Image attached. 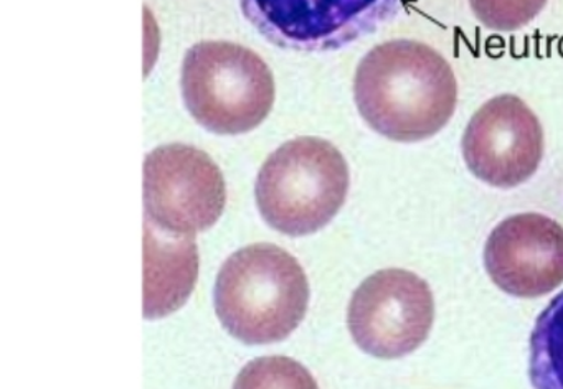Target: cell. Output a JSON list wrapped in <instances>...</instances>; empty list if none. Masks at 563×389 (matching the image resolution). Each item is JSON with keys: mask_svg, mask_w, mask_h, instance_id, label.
<instances>
[{"mask_svg": "<svg viewBox=\"0 0 563 389\" xmlns=\"http://www.w3.org/2000/svg\"><path fill=\"white\" fill-rule=\"evenodd\" d=\"M545 137L536 112L516 95L484 102L467 122L461 151L477 180L496 188H514L536 175Z\"/></svg>", "mask_w": 563, "mask_h": 389, "instance_id": "8", "label": "cell"}, {"mask_svg": "<svg viewBox=\"0 0 563 389\" xmlns=\"http://www.w3.org/2000/svg\"><path fill=\"white\" fill-rule=\"evenodd\" d=\"M354 99L362 119L384 137L427 141L456 111V75L427 43L390 40L374 46L358 63Z\"/></svg>", "mask_w": 563, "mask_h": 389, "instance_id": "1", "label": "cell"}, {"mask_svg": "<svg viewBox=\"0 0 563 389\" xmlns=\"http://www.w3.org/2000/svg\"><path fill=\"white\" fill-rule=\"evenodd\" d=\"M180 89L190 115L216 134L258 127L275 102V79L265 62L232 42H200L187 52Z\"/></svg>", "mask_w": 563, "mask_h": 389, "instance_id": "4", "label": "cell"}, {"mask_svg": "<svg viewBox=\"0 0 563 389\" xmlns=\"http://www.w3.org/2000/svg\"><path fill=\"white\" fill-rule=\"evenodd\" d=\"M233 389H319L311 373L288 356H263L240 371Z\"/></svg>", "mask_w": 563, "mask_h": 389, "instance_id": "12", "label": "cell"}, {"mask_svg": "<svg viewBox=\"0 0 563 389\" xmlns=\"http://www.w3.org/2000/svg\"><path fill=\"white\" fill-rule=\"evenodd\" d=\"M529 378L533 389H563V290L537 316L530 335Z\"/></svg>", "mask_w": 563, "mask_h": 389, "instance_id": "11", "label": "cell"}, {"mask_svg": "<svg viewBox=\"0 0 563 389\" xmlns=\"http://www.w3.org/2000/svg\"><path fill=\"white\" fill-rule=\"evenodd\" d=\"M347 162L335 145L298 137L269 155L256 178V204L273 230L306 236L331 223L347 198Z\"/></svg>", "mask_w": 563, "mask_h": 389, "instance_id": "3", "label": "cell"}, {"mask_svg": "<svg viewBox=\"0 0 563 389\" xmlns=\"http://www.w3.org/2000/svg\"><path fill=\"white\" fill-rule=\"evenodd\" d=\"M484 267L503 292L536 299L563 282V226L542 213L500 221L484 246Z\"/></svg>", "mask_w": 563, "mask_h": 389, "instance_id": "9", "label": "cell"}, {"mask_svg": "<svg viewBox=\"0 0 563 389\" xmlns=\"http://www.w3.org/2000/svg\"><path fill=\"white\" fill-rule=\"evenodd\" d=\"M309 284L301 264L275 244L233 253L216 284V312L230 335L249 345L282 342L305 319Z\"/></svg>", "mask_w": 563, "mask_h": 389, "instance_id": "2", "label": "cell"}, {"mask_svg": "<svg viewBox=\"0 0 563 389\" xmlns=\"http://www.w3.org/2000/svg\"><path fill=\"white\" fill-rule=\"evenodd\" d=\"M243 15L269 43L292 52H334L371 35L401 0H240Z\"/></svg>", "mask_w": 563, "mask_h": 389, "instance_id": "6", "label": "cell"}, {"mask_svg": "<svg viewBox=\"0 0 563 389\" xmlns=\"http://www.w3.org/2000/svg\"><path fill=\"white\" fill-rule=\"evenodd\" d=\"M225 203L222 171L200 148L163 145L144 160L146 220L159 230L196 236L219 221Z\"/></svg>", "mask_w": 563, "mask_h": 389, "instance_id": "7", "label": "cell"}, {"mask_svg": "<svg viewBox=\"0 0 563 389\" xmlns=\"http://www.w3.org/2000/svg\"><path fill=\"white\" fill-rule=\"evenodd\" d=\"M549 0H470L474 16L486 29L514 32L532 22Z\"/></svg>", "mask_w": 563, "mask_h": 389, "instance_id": "13", "label": "cell"}, {"mask_svg": "<svg viewBox=\"0 0 563 389\" xmlns=\"http://www.w3.org/2000/svg\"><path fill=\"white\" fill-rule=\"evenodd\" d=\"M199 276L196 236L144 223V316L163 319L189 299Z\"/></svg>", "mask_w": 563, "mask_h": 389, "instance_id": "10", "label": "cell"}, {"mask_svg": "<svg viewBox=\"0 0 563 389\" xmlns=\"http://www.w3.org/2000/svg\"><path fill=\"white\" fill-rule=\"evenodd\" d=\"M434 322V297L427 280L407 269L377 270L349 303L347 325L355 345L382 359L417 352Z\"/></svg>", "mask_w": 563, "mask_h": 389, "instance_id": "5", "label": "cell"}]
</instances>
